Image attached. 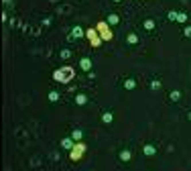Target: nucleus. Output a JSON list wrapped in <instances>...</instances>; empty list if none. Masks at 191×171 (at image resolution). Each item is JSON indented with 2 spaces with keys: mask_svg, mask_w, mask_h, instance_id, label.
I'll use <instances>...</instances> for the list:
<instances>
[{
  "mask_svg": "<svg viewBox=\"0 0 191 171\" xmlns=\"http://www.w3.org/2000/svg\"><path fill=\"white\" fill-rule=\"evenodd\" d=\"M145 27H147V29H153V27H155V23H153V20H147Z\"/></svg>",
  "mask_w": 191,
  "mask_h": 171,
  "instance_id": "8",
  "label": "nucleus"
},
{
  "mask_svg": "<svg viewBox=\"0 0 191 171\" xmlns=\"http://www.w3.org/2000/svg\"><path fill=\"white\" fill-rule=\"evenodd\" d=\"M79 35H81V29L75 27V29H73V37H79Z\"/></svg>",
  "mask_w": 191,
  "mask_h": 171,
  "instance_id": "9",
  "label": "nucleus"
},
{
  "mask_svg": "<svg viewBox=\"0 0 191 171\" xmlns=\"http://www.w3.org/2000/svg\"><path fill=\"white\" fill-rule=\"evenodd\" d=\"M171 100H179V92H173L171 94Z\"/></svg>",
  "mask_w": 191,
  "mask_h": 171,
  "instance_id": "11",
  "label": "nucleus"
},
{
  "mask_svg": "<svg viewBox=\"0 0 191 171\" xmlns=\"http://www.w3.org/2000/svg\"><path fill=\"white\" fill-rule=\"evenodd\" d=\"M81 67H83V69H89V67H91V61H89V59H81Z\"/></svg>",
  "mask_w": 191,
  "mask_h": 171,
  "instance_id": "3",
  "label": "nucleus"
},
{
  "mask_svg": "<svg viewBox=\"0 0 191 171\" xmlns=\"http://www.w3.org/2000/svg\"><path fill=\"white\" fill-rule=\"evenodd\" d=\"M128 43L132 45V43H136V35H128Z\"/></svg>",
  "mask_w": 191,
  "mask_h": 171,
  "instance_id": "7",
  "label": "nucleus"
},
{
  "mask_svg": "<svg viewBox=\"0 0 191 171\" xmlns=\"http://www.w3.org/2000/svg\"><path fill=\"white\" fill-rule=\"evenodd\" d=\"M120 159H122V161H128V159H130V153H128V151H122V153H120Z\"/></svg>",
  "mask_w": 191,
  "mask_h": 171,
  "instance_id": "4",
  "label": "nucleus"
},
{
  "mask_svg": "<svg viewBox=\"0 0 191 171\" xmlns=\"http://www.w3.org/2000/svg\"><path fill=\"white\" fill-rule=\"evenodd\" d=\"M185 35H189V37H191V27H187V29H185Z\"/></svg>",
  "mask_w": 191,
  "mask_h": 171,
  "instance_id": "14",
  "label": "nucleus"
},
{
  "mask_svg": "<svg viewBox=\"0 0 191 171\" xmlns=\"http://www.w3.org/2000/svg\"><path fill=\"white\" fill-rule=\"evenodd\" d=\"M124 86H126L128 90H132V88H134V79H126V83H124Z\"/></svg>",
  "mask_w": 191,
  "mask_h": 171,
  "instance_id": "5",
  "label": "nucleus"
},
{
  "mask_svg": "<svg viewBox=\"0 0 191 171\" xmlns=\"http://www.w3.org/2000/svg\"><path fill=\"white\" fill-rule=\"evenodd\" d=\"M69 55H71V53H69V51H61V57H63V59H67V57H69Z\"/></svg>",
  "mask_w": 191,
  "mask_h": 171,
  "instance_id": "10",
  "label": "nucleus"
},
{
  "mask_svg": "<svg viewBox=\"0 0 191 171\" xmlns=\"http://www.w3.org/2000/svg\"><path fill=\"white\" fill-rule=\"evenodd\" d=\"M157 153V149L153 147V145H145V155H149V157H153Z\"/></svg>",
  "mask_w": 191,
  "mask_h": 171,
  "instance_id": "2",
  "label": "nucleus"
},
{
  "mask_svg": "<svg viewBox=\"0 0 191 171\" xmlns=\"http://www.w3.org/2000/svg\"><path fill=\"white\" fill-rule=\"evenodd\" d=\"M63 147H67V149H69V147H71V141H69V139H65V141H63Z\"/></svg>",
  "mask_w": 191,
  "mask_h": 171,
  "instance_id": "13",
  "label": "nucleus"
},
{
  "mask_svg": "<svg viewBox=\"0 0 191 171\" xmlns=\"http://www.w3.org/2000/svg\"><path fill=\"white\" fill-rule=\"evenodd\" d=\"M102 118H104V122H110V120H112V114H110V112H106Z\"/></svg>",
  "mask_w": 191,
  "mask_h": 171,
  "instance_id": "6",
  "label": "nucleus"
},
{
  "mask_svg": "<svg viewBox=\"0 0 191 171\" xmlns=\"http://www.w3.org/2000/svg\"><path fill=\"white\" fill-rule=\"evenodd\" d=\"M85 102V96H77V104H83Z\"/></svg>",
  "mask_w": 191,
  "mask_h": 171,
  "instance_id": "12",
  "label": "nucleus"
},
{
  "mask_svg": "<svg viewBox=\"0 0 191 171\" xmlns=\"http://www.w3.org/2000/svg\"><path fill=\"white\" fill-rule=\"evenodd\" d=\"M71 77H73V69L71 67H61L55 71V79L57 81H69Z\"/></svg>",
  "mask_w": 191,
  "mask_h": 171,
  "instance_id": "1",
  "label": "nucleus"
}]
</instances>
